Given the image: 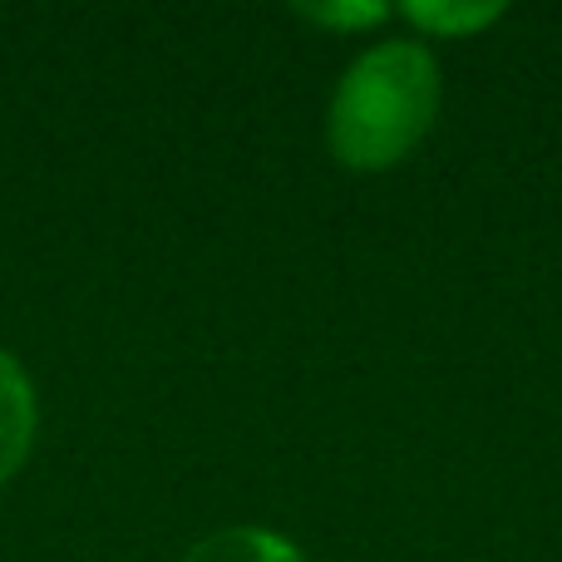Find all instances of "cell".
<instances>
[{
	"mask_svg": "<svg viewBox=\"0 0 562 562\" xmlns=\"http://www.w3.org/2000/svg\"><path fill=\"white\" fill-rule=\"evenodd\" d=\"M178 562H311V558L291 538L272 533V528L237 524V528H217V533L198 538Z\"/></svg>",
	"mask_w": 562,
	"mask_h": 562,
	"instance_id": "3",
	"label": "cell"
},
{
	"mask_svg": "<svg viewBox=\"0 0 562 562\" xmlns=\"http://www.w3.org/2000/svg\"><path fill=\"white\" fill-rule=\"evenodd\" d=\"M40 429V400L25 366L10 350H0V488L25 469Z\"/></svg>",
	"mask_w": 562,
	"mask_h": 562,
	"instance_id": "2",
	"label": "cell"
},
{
	"mask_svg": "<svg viewBox=\"0 0 562 562\" xmlns=\"http://www.w3.org/2000/svg\"><path fill=\"white\" fill-rule=\"evenodd\" d=\"M400 15L409 20V30L419 35H435V40H464L474 30H488L504 5H488V0H409L400 5Z\"/></svg>",
	"mask_w": 562,
	"mask_h": 562,
	"instance_id": "4",
	"label": "cell"
},
{
	"mask_svg": "<svg viewBox=\"0 0 562 562\" xmlns=\"http://www.w3.org/2000/svg\"><path fill=\"white\" fill-rule=\"evenodd\" d=\"M301 20H311V25H321V30H375V25H385L395 10L390 5H380V0H330V5H301L296 10Z\"/></svg>",
	"mask_w": 562,
	"mask_h": 562,
	"instance_id": "5",
	"label": "cell"
},
{
	"mask_svg": "<svg viewBox=\"0 0 562 562\" xmlns=\"http://www.w3.org/2000/svg\"><path fill=\"white\" fill-rule=\"evenodd\" d=\"M445 79L419 40H380L350 59L326 109V144L356 173L405 164L435 128Z\"/></svg>",
	"mask_w": 562,
	"mask_h": 562,
	"instance_id": "1",
	"label": "cell"
}]
</instances>
